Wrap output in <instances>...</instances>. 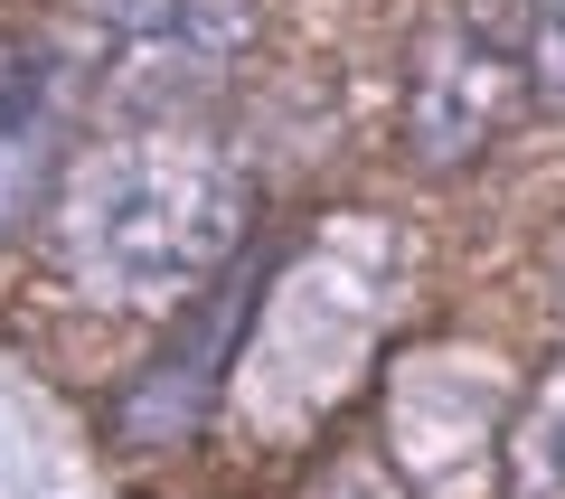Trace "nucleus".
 <instances>
[{
	"instance_id": "obj_1",
	"label": "nucleus",
	"mask_w": 565,
	"mask_h": 499,
	"mask_svg": "<svg viewBox=\"0 0 565 499\" xmlns=\"http://www.w3.org/2000/svg\"><path fill=\"white\" fill-rule=\"evenodd\" d=\"M236 226L245 180L226 170V151L180 132L104 141L57 189V264L104 311H161V301L199 293L236 255Z\"/></svg>"
},
{
	"instance_id": "obj_2",
	"label": "nucleus",
	"mask_w": 565,
	"mask_h": 499,
	"mask_svg": "<svg viewBox=\"0 0 565 499\" xmlns=\"http://www.w3.org/2000/svg\"><path fill=\"white\" fill-rule=\"evenodd\" d=\"M245 29V0H85V57L114 95H189L236 66Z\"/></svg>"
},
{
	"instance_id": "obj_3",
	"label": "nucleus",
	"mask_w": 565,
	"mask_h": 499,
	"mask_svg": "<svg viewBox=\"0 0 565 499\" xmlns=\"http://www.w3.org/2000/svg\"><path fill=\"white\" fill-rule=\"evenodd\" d=\"M527 85V57H509L481 20H434L415 47V76H405V132H415L424 170H462L490 132L509 123Z\"/></svg>"
},
{
	"instance_id": "obj_4",
	"label": "nucleus",
	"mask_w": 565,
	"mask_h": 499,
	"mask_svg": "<svg viewBox=\"0 0 565 499\" xmlns=\"http://www.w3.org/2000/svg\"><path fill=\"white\" fill-rule=\"evenodd\" d=\"M66 160V76L39 47H0V236L47 199Z\"/></svg>"
},
{
	"instance_id": "obj_5",
	"label": "nucleus",
	"mask_w": 565,
	"mask_h": 499,
	"mask_svg": "<svg viewBox=\"0 0 565 499\" xmlns=\"http://www.w3.org/2000/svg\"><path fill=\"white\" fill-rule=\"evenodd\" d=\"M509 499H565V359L509 415Z\"/></svg>"
},
{
	"instance_id": "obj_6",
	"label": "nucleus",
	"mask_w": 565,
	"mask_h": 499,
	"mask_svg": "<svg viewBox=\"0 0 565 499\" xmlns=\"http://www.w3.org/2000/svg\"><path fill=\"white\" fill-rule=\"evenodd\" d=\"M519 57H527V76H537L546 95L565 104V0H556V10H527V39H519Z\"/></svg>"
},
{
	"instance_id": "obj_7",
	"label": "nucleus",
	"mask_w": 565,
	"mask_h": 499,
	"mask_svg": "<svg viewBox=\"0 0 565 499\" xmlns=\"http://www.w3.org/2000/svg\"><path fill=\"white\" fill-rule=\"evenodd\" d=\"M321 499H396V480H386V471H377V461H349V471H340V480H330V490H321Z\"/></svg>"
},
{
	"instance_id": "obj_8",
	"label": "nucleus",
	"mask_w": 565,
	"mask_h": 499,
	"mask_svg": "<svg viewBox=\"0 0 565 499\" xmlns=\"http://www.w3.org/2000/svg\"><path fill=\"white\" fill-rule=\"evenodd\" d=\"M519 10H556V0H519Z\"/></svg>"
}]
</instances>
